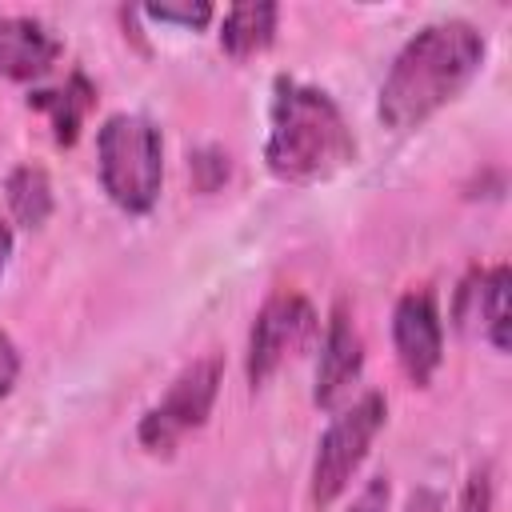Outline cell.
<instances>
[{"mask_svg":"<svg viewBox=\"0 0 512 512\" xmlns=\"http://www.w3.org/2000/svg\"><path fill=\"white\" fill-rule=\"evenodd\" d=\"M268 120L272 124L264 140V164L276 180L316 184L356 160V136L340 104L324 88L276 76Z\"/></svg>","mask_w":512,"mask_h":512,"instance_id":"2","label":"cell"},{"mask_svg":"<svg viewBox=\"0 0 512 512\" xmlns=\"http://www.w3.org/2000/svg\"><path fill=\"white\" fill-rule=\"evenodd\" d=\"M388 496H392L388 476H372V480L360 488V496H356L344 512H388Z\"/></svg>","mask_w":512,"mask_h":512,"instance_id":"17","label":"cell"},{"mask_svg":"<svg viewBox=\"0 0 512 512\" xmlns=\"http://www.w3.org/2000/svg\"><path fill=\"white\" fill-rule=\"evenodd\" d=\"M392 344L404 376L416 388H428L444 360V324L432 288H408L392 312Z\"/></svg>","mask_w":512,"mask_h":512,"instance_id":"7","label":"cell"},{"mask_svg":"<svg viewBox=\"0 0 512 512\" xmlns=\"http://www.w3.org/2000/svg\"><path fill=\"white\" fill-rule=\"evenodd\" d=\"M8 256H12V228L0 220V276H4V268H8Z\"/></svg>","mask_w":512,"mask_h":512,"instance_id":"19","label":"cell"},{"mask_svg":"<svg viewBox=\"0 0 512 512\" xmlns=\"http://www.w3.org/2000/svg\"><path fill=\"white\" fill-rule=\"evenodd\" d=\"M60 36L36 16H0V80H40L60 60Z\"/></svg>","mask_w":512,"mask_h":512,"instance_id":"10","label":"cell"},{"mask_svg":"<svg viewBox=\"0 0 512 512\" xmlns=\"http://www.w3.org/2000/svg\"><path fill=\"white\" fill-rule=\"evenodd\" d=\"M28 108L44 112L52 124V140L60 148H72L80 140V128L88 120V112L96 108V84L76 68L60 88H36L28 92Z\"/></svg>","mask_w":512,"mask_h":512,"instance_id":"11","label":"cell"},{"mask_svg":"<svg viewBox=\"0 0 512 512\" xmlns=\"http://www.w3.org/2000/svg\"><path fill=\"white\" fill-rule=\"evenodd\" d=\"M508 264L472 268L452 304V320L460 332H480L496 352H508Z\"/></svg>","mask_w":512,"mask_h":512,"instance_id":"9","label":"cell"},{"mask_svg":"<svg viewBox=\"0 0 512 512\" xmlns=\"http://www.w3.org/2000/svg\"><path fill=\"white\" fill-rule=\"evenodd\" d=\"M4 200L16 224L24 228H44V220L52 216L56 200H52V180L40 164H16L4 176Z\"/></svg>","mask_w":512,"mask_h":512,"instance_id":"13","label":"cell"},{"mask_svg":"<svg viewBox=\"0 0 512 512\" xmlns=\"http://www.w3.org/2000/svg\"><path fill=\"white\" fill-rule=\"evenodd\" d=\"M228 152H220V148H196L192 156H188V172H192V184L200 188V192H216L224 180H228Z\"/></svg>","mask_w":512,"mask_h":512,"instance_id":"14","label":"cell"},{"mask_svg":"<svg viewBox=\"0 0 512 512\" xmlns=\"http://www.w3.org/2000/svg\"><path fill=\"white\" fill-rule=\"evenodd\" d=\"M216 392H220V356H200L192 360L164 392L160 404H152L144 416H140V444L156 456H168L184 432L200 428L216 404Z\"/></svg>","mask_w":512,"mask_h":512,"instance_id":"5","label":"cell"},{"mask_svg":"<svg viewBox=\"0 0 512 512\" xmlns=\"http://www.w3.org/2000/svg\"><path fill=\"white\" fill-rule=\"evenodd\" d=\"M144 12L160 24H184V28H204L212 20V4H204V0H196V4H152Z\"/></svg>","mask_w":512,"mask_h":512,"instance_id":"15","label":"cell"},{"mask_svg":"<svg viewBox=\"0 0 512 512\" xmlns=\"http://www.w3.org/2000/svg\"><path fill=\"white\" fill-rule=\"evenodd\" d=\"M56 512H80V508H56Z\"/></svg>","mask_w":512,"mask_h":512,"instance_id":"20","label":"cell"},{"mask_svg":"<svg viewBox=\"0 0 512 512\" xmlns=\"http://www.w3.org/2000/svg\"><path fill=\"white\" fill-rule=\"evenodd\" d=\"M316 332H320L316 308L300 292H272L248 332V352H244L248 384L260 388L288 356L304 352L316 340Z\"/></svg>","mask_w":512,"mask_h":512,"instance_id":"6","label":"cell"},{"mask_svg":"<svg viewBox=\"0 0 512 512\" xmlns=\"http://www.w3.org/2000/svg\"><path fill=\"white\" fill-rule=\"evenodd\" d=\"M388 420V404L380 392H364L360 400H352L348 408H336L332 424L324 428L316 456H312V476H308V500L312 508H328L348 480L356 476V468L364 464L376 432Z\"/></svg>","mask_w":512,"mask_h":512,"instance_id":"4","label":"cell"},{"mask_svg":"<svg viewBox=\"0 0 512 512\" xmlns=\"http://www.w3.org/2000/svg\"><path fill=\"white\" fill-rule=\"evenodd\" d=\"M16 376H20V352H16L12 336H8V332H0V396H8V392H12Z\"/></svg>","mask_w":512,"mask_h":512,"instance_id":"18","label":"cell"},{"mask_svg":"<svg viewBox=\"0 0 512 512\" xmlns=\"http://www.w3.org/2000/svg\"><path fill=\"white\" fill-rule=\"evenodd\" d=\"M96 172L104 196L128 212L144 216L160 200L164 184V140L160 128L140 112H116L96 132Z\"/></svg>","mask_w":512,"mask_h":512,"instance_id":"3","label":"cell"},{"mask_svg":"<svg viewBox=\"0 0 512 512\" xmlns=\"http://www.w3.org/2000/svg\"><path fill=\"white\" fill-rule=\"evenodd\" d=\"M484 36L468 20H436L424 24L392 60L376 116L392 132H412L444 104H452L484 64Z\"/></svg>","mask_w":512,"mask_h":512,"instance_id":"1","label":"cell"},{"mask_svg":"<svg viewBox=\"0 0 512 512\" xmlns=\"http://www.w3.org/2000/svg\"><path fill=\"white\" fill-rule=\"evenodd\" d=\"M456 512H492V468H476L464 480V492H460Z\"/></svg>","mask_w":512,"mask_h":512,"instance_id":"16","label":"cell"},{"mask_svg":"<svg viewBox=\"0 0 512 512\" xmlns=\"http://www.w3.org/2000/svg\"><path fill=\"white\" fill-rule=\"evenodd\" d=\"M360 372H364V340H360V328H356L348 304H336L328 312L324 340H320V364H316V388H312L316 408L336 412L348 400V392L360 380Z\"/></svg>","mask_w":512,"mask_h":512,"instance_id":"8","label":"cell"},{"mask_svg":"<svg viewBox=\"0 0 512 512\" xmlns=\"http://www.w3.org/2000/svg\"><path fill=\"white\" fill-rule=\"evenodd\" d=\"M276 20H280V8L268 4V0L232 4V8L224 12V24H220V48H224L232 60H244V56L264 52V48L276 40Z\"/></svg>","mask_w":512,"mask_h":512,"instance_id":"12","label":"cell"}]
</instances>
